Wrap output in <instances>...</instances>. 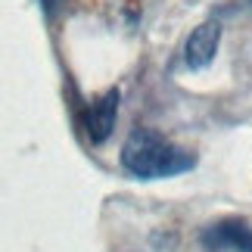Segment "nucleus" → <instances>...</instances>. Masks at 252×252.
<instances>
[{
	"label": "nucleus",
	"mask_w": 252,
	"mask_h": 252,
	"mask_svg": "<svg viewBox=\"0 0 252 252\" xmlns=\"http://www.w3.org/2000/svg\"><path fill=\"white\" fill-rule=\"evenodd\" d=\"M196 165V156L165 137L153 128H134L128 140L122 143V168L140 181L156 178H174L181 171H190Z\"/></svg>",
	"instance_id": "f257e3e1"
},
{
	"label": "nucleus",
	"mask_w": 252,
	"mask_h": 252,
	"mask_svg": "<svg viewBox=\"0 0 252 252\" xmlns=\"http://www.w3.org/2000/svg\"><path fill=\"white\" fill-rule=\"evenodd\" d=\"M218 44H221V22L209 19V22H202L190 32L187 44H184V63H187L190 69H206V65L215 60Z\"/></svg>",
	"instance_id": "f03ea898"
},
{
	"label": "nucleus",
	"mask_w": 252,
	"mask_h": 252,
	"mask_svg": "<svg viewBox=\"0 0 252 252\" xmlns=\"http://www.w3.org/2000/svg\"><path fill=\"white\" fill-rule=\"evenodd\" d=\"M206 249H227V252H252V227L240 218H224L206 227L202 234Z\"/></svg>",
	"instance_id": "7ed1b4c3"
},
{
	"label": "nucleus",
	"mask_w": 252,
	"mask_h": 252,
	"mask_svg": "<svg viewBox=\"0 0 252 252\" xmlns=\"http://www.w3.org/2000/svg\"><path fill=\"white\" fill-rule=\"evenodd\" d=\"M115 115H119V87L106 91L103 96H96L91 103V109L84 115V131L91 143H106L115 128Z\"/></svg>",
	"instance_id": "20e7f679"
},
{
	"label": "nucleus",
	"mask_w": 252,
	"mask_h": 252,
	"mask_svg": "<svg viewBox=\"0 0 252 252\" xmlns=\"http://www.w3.org/2000/svg\"><path fill=\"white\" fill-rule=\"evenodd\" d=\"M249 3H252V0H249Z\"/></svg>",
	"instance_id": "39448f33"
}]
</instances>
